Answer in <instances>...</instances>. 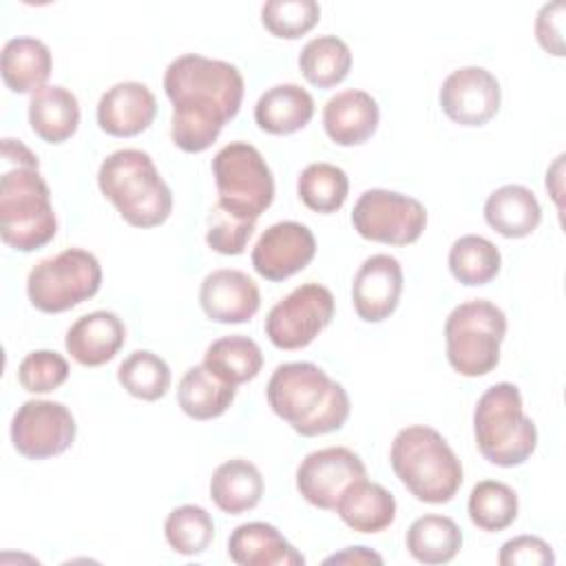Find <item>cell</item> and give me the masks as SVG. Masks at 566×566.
Instances as JSON below:
<instances>
[{"mask_svg": "<svg viewBox=\"0 0 566 566\" xmlns=\"http://www.w3.org/2000/svg\"><path fill=\"white\" fill-rule=\"evenodd\" d=\"M228 555L239 566H303L305 557L268 522L239 524L228 537Z\"/></svg>", "mask_w": 566, "mask_h": 566, "instance_id": "obj_21", "label": "cell"}, {"mask_svg": "<svg viewBox=\"0 0 566 566\" xmlns=\"http://www.w3.org/2000/svg\"><path fill=\"white\" fill-rule=\"evenodd\" d=\"M316 254L312 230L298 221H279L263 230L252 248V265L265 281H285L305 270Z\"/></svg>", "mask_w": 566, "mask_h": 566, "instance_id": "obj_15", "label": "cell"}, {"mask_svg": "<svg viewBox=\"0 0 566 566\" xmlns=\"http://www.w3.org/2000/svg\"><path fill=\"white\" fill-rule=\"evenodd\" d=\"M502 268V254L489 239L480 234H464L453 241L449 250V270L462 285L475 287L491 283Z\"/></svg>", "mask_w": 566, "mask_h": 566, "instance_id": "obj_32", "label": "cell"}, {"mask_svg": "<svg viewBox=\"0 0 566 566\" xmlns=\"http://www.w3.org/2000/svg\"><path fill=\"white\" fill-rule=\"evenodd\" d=\"M157 115V99L142 82L113 84L97 104V124L106 135L135 137L144 133Z\"/></svg>", "mask_w": 566, "mask_h": 566, "instance_id": "obj_18", "label": "cell"}, {"mask_svg": "<svg viewBox=\"0 0 566 566\" xmlns=\"http://www.w3.org/2000/svg\"><path fill=\"white\" fill-rule=\"evenodd\" d=\"M314 117V99L298 84H276L268 88L256 106L254 122L270 135H292Z\"/></svg>", "mask_w": 566, "mask_h": 566, "instance_id": "obj_24", "label": "cell"}, {"mask_svg": "<svg viewBox=\"0 0 566 566\" xmlns=\"http://www.w3.org/2000/svg\"><path fill=\"white\" fill-rule=\"evenodd\" d=\"M29 124L31 130L46 144L66 142L80 126L77 97L60 84L42 86L31 95Z\"/></svg>", "mask_w": 566, "mask_h": 566, "instance_id": "obj_25", "label": "cell"}, {"mask_svg": "<svg viewBox=\"0 0 566 566\" xmlns=\"http://www.w3.org/2000/svg\"><path fill=\"white\" fill-rule=\"evenodd\" d=\"M77 433L66 405L55 400H27L11 420V442L29 460H46L64 453Z\"/></svg>", "mask_w": 566, "mask_h": 566, "instance_id": "obj_12", "label": "cell"}, {"mask_svg": "<svg viewBox=\"0 0 566 566\" xmlns=\"http://www.w3.org/2000/svg\"><path fill=\"white\" fill-rule=\"evenodd\" d=\"M506 336V314L486 298L460 303L444 321V343L449 365L478 378L493 371L500 363V345Z\"/></svg>", "mask_w": 566, "mask_h": 566, "instance_id": "obj_7", "label": "cell"}, {"mask_svg": "<svg viewBox=\"0 0 566 566\" xmlns=\"http://www.w3.org/2000/svg\"><path fill=\"white\" fill-rule=\"evenodd\" d=\"M217 203L221 210L256 221L274 201V177L259 148L230 142L212 159Z\"/></svg>", "mask_w": 566, "mask_h": 566, "instance_id": "obj_8", "label": "cell"}, {"mask_svg": "<svg viewBox=\"0 0 566 566\" xmlns=\"http://www.w3.org/2000/svg\"><path fill=\"white\" fill-rule=\"evenodd\" d=\"M117 380L130 396L153 402L166 396L172 376L168 363L161 356L148 349H137L119 363Z\"/></svg>", "mask_w": 566, "mask_h": 566, "instance_id": "obj_34", "label": "cell"}, {"mask_svg": "<svg viewBox=\"0 0 566 566\" xmlns=\"http://www.w3.org/2000/svg\"><path fill=\"white\" fill-rule=\"evenodd\" d=\"M256 221L234 217L219 206H212L208 214V232H206V243L226 256H237L245 250L252 232H254Z\"/></svg>", "mask_w": 566, "mask_h": 566, "instance_id": "obj_39", "label": "cell"}, {"mask_svg": "<svg viewBox=\"0 0 566 566\" xmlns=\"http://www.w3.org/2000/svg\"><path fill=\"white\" fill-rule=\"evenodd\" d=\"M203 365L230 385H243L254 380L263 367L261 347L241 334L217 338L203 354Z\"/></svg>", "mask_w": 566, "mask_h": 566, "instance_id": "obj_30", "label": "cell"}, {"mask_svg": "<svg viewBox=\"0 0 566 566\" xmlns=\"http://www.w3.org/2000/svg\"><path fill=\"white\" fill-rule=\"evenodd\" d=\"M234 396L237 387L214 376L203 363L190 367L177 389V402L192 420H212L223 416Z\"/></svg>", "mask_w": 566, "mask_h": 566, "instance_id": "obj_28", "label": "cell"}, {"mask_svg": "<svg viewBox=\"0 0 566 566\" xmlns=\"http://www.w3.org/2000/svg\"><path fill=\"white\" fill-rule=\"evenodd\" d=\"M484 219L497 234L506 239H524L539 226L542 208L531 188L506 184L486 197Z\"/></svg>", "mask_w": 566, "mask_h": 566, "instance_id": "obj_23", "label": "cell"}, {"mask_svg": "<svg viewBox=\"0 0 566 566\" xmlns=\"http://www.w3.org/2000/svg\"><path fill=\"white\" fill-rule=\"evenodd\" d=\"M469 517L471 522L489 533L509 528L517 517V495L515 491L497 480H482L471 489L469 495Z\"/></svg>", "mask_w": 566, "mask_h": 566, "instance_id": "obj_35", "label": "cell"}, {"mask_svg": "<svg viewBox=\"0 0 566 566\" xmlns=\"http://www.w3.org/2000/svg\"><path fill=\"white\" fill-rule=\"evenodd\" d=\"M562 20H564V2H548L539 9L535 18V38L539 46L562 57L564 55V38H562Z\"/></svg>", "mask_w": 566, "mask_h": 566, "instance_id": "obj_41", "label": "cell"}, {"mask_svg": "<svg viewBox=\"0 0 566 566\" xmlns=\"http://www.w3.org/2000/svg\"><path fill=\"white\" fill-rule=\"evenodd\" d=\"M378 102L360 88H347L327 99L323 126L327 137L338 146L365 144L378 128Z\"/></svg>", "mask_w": 566, "mask_h": 566, "instance_id": "obj_20", "label": "cell"}, {"mask_svg": "<svg viewBox=\"0 0 566 566\" xmlns=\"http://www.w3.org/2000/svg\"><path fill=\"white\" fill-rule=\"evenodd\" d=\"M164 91L172 102V144L184 153H203L237 117L245 84L234 64L186 53L168 64Z\"/></svg>", "mask_w": 566, "mask_h": 566, "instance_id": "obj_1", "label": "cell"}, {"mask_svg": "<svg viewBox=\"0 0 566 566\" xmlns=\"http://www.w3.org/2000/svg\"><path fill=\"white\" fill-rule=\"evenodd\" d=\"M57 232L51 190L40 175L38 155L20 139H2L0 177V237L18 252L46 245Z\"/></svg>", "mask_w": 566, "mask_h": 566, "instance_id": "obj_2", "label": "cell"}, {"mask_svg": "<svg viewBox=\"0 0 566 566\" xmlns=\"http://www.w3.org/2000/svg\"><path fill=\"white\" fill-rule=\"evenodd\" d=\"M102 265L95 254L82 248H66L42 259L27 279V294L44 314L66 312L99 292Z\"/></svg>", "mask_w": 566, "mask_h": 566, "instance_id": "obj_9", "label": "cell"}, {"mask_svg": "<svg viewBox=\"0 0 566 566\" xmlns=\"http://www.w3.org/2000/svg\"><path fill=\"white\" fill-rule=\"evenodd\" d=\"M199 303L210 321L239 325L248 323L259 312L261 292L245 272L221 268L206 274L201 281Z\"/></svg>", "mask_w": 566, "mask_h": 566, "instance_id": "obj_17", "label": "cell"}, {"mask_svg": "<svg viewBox=\"0 0 566 566\" xmlns=\"http://www.w3.org/2000/svg\"><path fill=\"white\" fill-rule=\"evenodd\" d=\"M301 201L321 214H332L343 208L349 195L347 172L334 164L316 161L303 168L296 181Z\"/></svg>", "mask_w": 566, "mask_h": 566, "instance_id": "obj_33", "label": "cell"}, {"mask_svg": "<svg viewBox=\"0 0 566 566\" xmlns=\"http://www.w3.org/2000/svg\"><path fill=\"white\" fill-rule=\"evenodd\" d=\"M164 535L175 553L195 557L210 546L214 537V522L203 506L181 504L168 513Z\"/></svg>", "mask_w": 566, "mask_h": 566, "instance_id": "obj_36", "label": "cell"}, {"mask_svg": "<svg viewBox=\"0 0 566 566\" xmlns=\"http://www.w3.org/2000/svg\"><path fill=\"white\" fill-rule=\"evenodd\" d=\"M102 195L133 228L161 226L172 212V192L153 157L139 148L111 153L97 172Z\"/></svg>", "mask_w": 566, "mask_h": 566, "instance_id": "obj_4", "label": "cell"}, {"mask_svg": "<svg viewBox=\"0 0 566 566\" xmlns=\"http://www.w3.org/2000/svg\"><path fill=\"white\" fill-rule=\"evenodd\" d=\"M325 564H382V557L367 546H347L345 551L325 557Z\"/></svg>", "mask_w": 566, "mask_h": 566, "instance_id": "obj_42", "label": "cell"}, {"mask_svg": "<svg viewBox=\"0 0 566 566\" xmlns=\"http://www.w3.org/2000/svg\"><path fill=\"white\" fill-rule=\"evenodd\" d=\"M334 511L352 531L380 533L396 520V497L382 484L363 478L343 491Z\"/></svg>", "mask_w": 566, "mask_h": 566, "instance_id": "obj_22", "label": "cell"}, {"mask_svg": "<svg viewBox=\"0 0 566 566\" xmlns=\"http://www.w3.org/2000/svg\"><path fill=\"white\" fill-rule=\"evenodd\" d=\"M270 409L305 438L338 431L349 418V396L314 363L279 365L265 387Z\"/></svg>", "mask_w": 566, "mask_h": 566, "instance_id": "obj_3", "label": "cell"}, {"mask_svg": "<svg viewBox=\"0 0 566 566\" xmlns=\"http://www.w3.org/2000/svg\"><path fill=\"white\" fill-rule=\"evenodd\" d=\"M263 489L261 471L243 458L226 460L210 478V497L228 515L252 511L261 502Z\"/></svg>", "mask_w": 566, "mask_h": 566, "instance_id": "obj_27", "label": "cell"}, {"mask_svg": "<svg viewBox=\"0 0 566 566\" xmlns=\"http://www.w3.org/2000/svg\"><path fill=\"white\" fill-rule=\"evenodd\" d=\"M473 436L480 453L495 467H520L537 447L535 422L524 413L513 382H495L473 409Z\"/></svg>", "mask_w": 566, "mask_h": 566, "instance_id": "obj_6", "label": "cell"}, {"mask_svg": "<svg viewBox=\"0 0 566 566\" xmlns=\"http://www.w3.org/2000/svg\"><path fill=\"white\" fill-rule=\"evenodd\" d=\"M405 544L420 564H447L462 548V531L451 517L429 513L411 522Z\"/></svg>", "mask_w": 566, "mask_h": 566, "instance_id": "obj_29", "label": "cell"}, {"mask_svg": "<svg viewBox=\"0 0 566 566\" xmlns=\"http://www.w3.org/2000/svg\"><path fill=\"white\" fill-rule=\"evenodd\" d=\"M126 343V327L115 312L95 310L80 316L66 332V352L84 367H99L117 356Z\"/></svg>", "mask_w": 566, "mask_h": 566, "instance_id": "obj_19", "label": "cell"}, {"mask_svg": "<svg viewBox=\"0 0 566 566\" xmlns=\"http://www.w3.org/2000/svg\"><path fill=\"white\" fill-rule=\"evenodd\" d=\"M396 478L420 502L444 504L462 486V464L440 431L411 424L396 433L389 451Z\"/></svg>", "mask_w": 566, "mask_h": 566, "instance_id": "obj_5", "label": "cell"}, {"mask_svg": "<svg viewBox=\"0 0 566 566\" xmlns=\"http://www.w3.org/2000/svg\"><path fill=\"white\" fill-rule=\"evenodd\" d=\"M334 318V296L321 283H303L265 316V336L279 349L307 347Z\"/></svg>", "mask_w": 566, "mask_h": 566, "instance_id": "obj_11", "label": "cell"}, {"mask_svg": "<svg viewBox=\"0 0 566 566\" xmlns=\"http://www.w3.org/2000/svg\"><path fill=\"white\" fill-rule=\"evenodd\" d=\"M352 226L367 241L409 245L422 237L427 228V210L409 195L371 188L354 203Z\"/></svg>", "mask_w": 566, "mask_h": 566, "instance_id": "obj_10", "label": "cell"}, {"mask_svg": "<svg viewBox=\"0 0 566 566\" xmlns=\"http://www.w3.org/2000/svg\"><path fill=\"white\" fill-rule=\"evenodd\" d=\"M402 268L391 254H371L358 268L352 283V301L358 318L380 323L389 318L402 294Z\"/></svg>", "mask_w": 566, "mask_h": 566, "instance_id": "obj_16", "label": "cell"}, {"mask_svg": "<svg viewBox=\"0 0 566 566\" xmlns=\"http://www.w3.org/2000/svg\"><path fill=\"white\" fill-rule=\"evenodd\" d=\"M363 478H367V469L358 453L347 447H327L301 460L296 489L312 506L334 511L343 491Z\"/></svg>", "mask_w": 566, "mask_h": 566, "instance_id": "obj_13", "label": "cell"}, {"mask_svg": "<svg viewBox=\"0 0 566 566\" xmlns=\"http://www.w3.org/2000/svg\"><path fill=\"white\" fill-rule=\"evenodd\" d=\"M298 66L312 86L332 88L347 77L352 69V51L347 42L336 35H318L301 49Z\"/></svg>", "mask_w": 566, "mask_h": 566, "instance_id": "obj_31", "label": "cell"}, {"mask_svg": "<svg viewBox=\"0 0 566 566\" xmlns=\"http://www.w3.org/2000/svg\"><path fill=\"white\" fill-rule=\"evenodd\" d=\"M500 566H551L555 564L548 542L535 535H520L502 544L497 555Z\"/></svg>", "mask_w": 566, "mask_h": 566, "instance_id": "obj_40", "label": "cell"}, {"mask_svg": "<svg viewBox=\"0 0 566 566\" xmlns=\"http://www.w3.org/2000/svg\"><path fill=\"white\" fill-rule=\"evenodd\" d=\"M53 60L49 46L38 38H11L2 46L0 71L7 88L13 93H35L46 86Z\"/></svg>", "mask_w": 566, "mask_h": 566, "instance_id": "obj_26", "label": "cell"}, {"mask_svg": "<svg viewBox=\"0 0 566 566\" xmlns=\"http://www.w3.org/2000/svg\"><path fill=\"white\" fill-rule=\"evenodd\" d=\"M321 20V7L314 0H268L261 7L263 27L285 40H296L312 31Z\"/></svg>", "mask_w": 566, "mask_h": 566, "instance_id": "obj_37", "label": "cell"}, {"mask_svg": "<svg viewBox=\"0 0 566 566\" xmlns=\"http://www.w3.org/2000/svg\"><path fill=\"white\" fill-rule=\"evenodd\" d=\"M438 99L451 122L460 126H484L500 111L502 88L491 71L462 66L444 77Z\"/></svg>", "mask_w": 566, "mask_h": 566, "instance_id": "obj_14", "label": "cell"}, {"mask_svg": "<svg viewBox=\"0 0 566 566\" xmlns=\"http://www.w3.org/2000/svg\"><path fill=\"white\" fill-rule=\"evenodd\" d=\"M69 371V363L62 354L35 349L18 365V382L31 394H49L66 382Z\"/></svg>", "mask_w": 566, "mask_h": 566, "instance_id": "obj_38", "label": "cell"}]
</instances>
